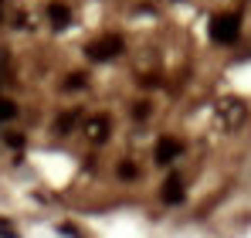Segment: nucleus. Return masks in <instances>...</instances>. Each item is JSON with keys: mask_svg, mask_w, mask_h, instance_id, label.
I'll return each mask as SVG.
<instances>
[{"mask_svg": "<svg viewBox=\"0 0 251 238\" xmlns=\"http://www.w3.org/2000/svg\"><path fill=\"white\" fill-rule=\"evenodd\" d=\"M238 34H241L238 14H217V17L210 21V38L217 41V44H234Z\"/></svg>", "mask_w": 251, "mask_h": 238, "instance_id": "1", "label": "nucleus"}, {"mask_svg": "<svg viewBox=\"0 0 251 238\" xmlns=\"http://www.w3.org/2000/svg\"><path fill=\"white\" fill-rule=\"evenodd\" d=\"M85 51H88V58H92V61H109V58H119V55H123V38H119V34H105V38L92 41Z\"/></svg>", "mask_w": 251, "mask_h": 238, "instance_id": "2", "label": "nucleus"}, {"mask_svg": "<svg viewBox=\"0 0 251 238\" xmlns=\"http://www.w3.org/2000/svg\"><path fill=\"white\" fill-rule=\"evenodd\" d=\"M109 129H112L109 116H92V119H85V136H88L92 143H105Z\"/></svg>", "mask_w": 251, "mask_h": 238, "instance_id": "3", "label": "nucleus"}, {"mask_svg": "<svg viewBox=\"0 0 251 238\" xmlns=\"http://www.w3.org/2000/svg\"><path fill=\"white\" fill-rule=\"evenodd\" d=\"M183 153V143L180 140H160L156 143V163H170V160H176Z\"/></svg>", "mask_w": 251, "mask_h": 238, "instance_id": "4", "label": "nucleus"}, {"mask_svg": "<svg viewBox=\"0 0 251 238\" xmlns=\"http://www.w3.org/2000/svg\"><path fill=\"white\" fill-rule=\"evenodd\" d=\"M217 116H221L224 126H238V122L245 119V106H241V102H221Z\"/></svg>", "mask_w": 251, "mask_h": 238, "instance_id": "5", "label": "nucleus"}, {"mask_svg": "<svg viewBox=\"0 0 251 238\" xmlns=\"http://www.w3.org/2000/svg\"><path fill=\"white\" fill-rule=\"evenodd\" d=\"M48 17H51L54 28H68V24H72V10H68L65 3H51V7H48Z\"/></svg>", "mask_w": 251, "mask_h": 238, "instance_id": "6", "label": "nucleus"}, {"mask_svg": "<svg viewBox=\"0 0 251 238\" xmlns=\"http://www.w3.org/2000/svg\"><path fill=\"white\" fill-rule=\"evenodd\" d=\"M163 201H167V204H180V201H183V184H180V177H170L167 184H163Z\"/></svg>", "mask_w": 251, "mask_h": 238, "instance_id": "7", "label": "nucleus"}, {"mask_svg": "<svg viewBox=\"0 0 251 238\" xmlns=\"http://www.w3.org/2000/svg\"><path fill=\"white\" fill-rule=\"evenodd\" d=\"M75 122H78V113H65L61 119H54V133H58V136H68Z\"/></svg>", "mask_w": 251, "mask_h": 238, "instance_id": "8", "label": "nucleus"}, {"mask_svg": "<svg viewBox=\"0 0 251 238\" xmlns=\"http://www.w3.org/2000/svg\"><path fill=\"white\" fill-rule=\"evenodd\" d=\"M14 116H17V106H14L10 99H0V122H3V119H14Z\"/></svg>", "mask_w": 251, "mask_h": 238, "instance_id": "9", "label": "nucleus"}, {"mask_svg": "<svg viewBox=\"0 0 251 238\" xmlns=\"http://www.w3.org/2000/svg\"><path fill=\"white\" fill-rule=\"evenodd\" d=\"M119 177H123V180H132V177H136V163H129V160L119 163Z\"/></svg>", "mask_w": 251, "mask_h": 238, "instance_id": "10", "label": "nucleus"}, {"mask_svg": "<svg viewBox=\"0 0 251 238\" xmlns=\"http://www.w3.org/2000/svg\"><path fill=\"white\" fill-rule=\"evenodd\" d=\"M7 147L21 150V147H24V136H21V133H7Z\"/></svg>", "mask_w": 251, "mask_h": 238, "instance_id": "11", "label": "nucleus"}, {"mask_svg": "<svg viewBox=\"0 0 251 238\" xmlns=\"http://www.w3.org/2000/svg\"><path fill=\"white\" fill-rule=\"evenodd\" d=\"M0 235H3V238H17V232H14V225H10V221H3V218H0Z\"/></svg>", "mask_w": 251, "mask_h": 238, "instance_id": "12", "label": "nucleus"}, {"mask_svg": "<svg viewBox=\"0 0 251 238\" xmlns=\"http://www.w3.org/2000/svg\"><path fill=\"white\" fill-rule=\"evenodd\" d=\"M85 85V75H68V82H65V89H82Z\"/></svg>", "mask_w": 251, "mask_h": 238, "instance_id": "13", "label": "nucleus"}, {"mask_svg": "<svg viewBox=\"0 0 251 238\" xmlns=\"http://www.w3.org/2000/svg\"><path fill=\"white\" fill-rule=\"evenodd\" d=\"M7 65H10V55L0 48V82H3V72H7Z\"/></svg>", "mask_w": 251, "mask_h": 238, "instance_id": "14", "label": "nucleus"}, {"mask_svg": "<svg viewBox=\"0 0 251 238\" xmlns=\"http://www.w3.org/2000/svg\"><path fill=\"white\" fill-rule=\"evenodd\" d=\"M132 113H136V116H139V119H143V116H150V109H146V102H139V106H136Z\"/></svg>", "mask_w": 251, "mask_h": 238, "instance_id": "15", "label": "nucleus"}, {"mask_svg": "<svg viewBox=\"0 0 251 238\" xmlns=\"http://www.w3.org/2000/svg\"><path fill=\"white\" fill-rule=\"evenodd\" d=\"M0 21H3V10H0Z\"/></svg>", "mask_w": 251, "mask_h": 238, "instance_id": "16", "label": "nucleus"}]
</instances>
